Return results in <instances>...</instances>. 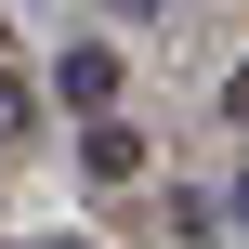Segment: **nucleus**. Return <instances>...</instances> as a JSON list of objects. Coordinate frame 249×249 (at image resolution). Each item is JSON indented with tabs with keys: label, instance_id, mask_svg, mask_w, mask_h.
I'll return each instance as SVG.
<instances>
[{
	"label": "nucleus",
	"instance_id": "nucleus-1",
	"mask_svg": "<svg viewBox=\"0 0 249 249\" xmlns=\"http://www.w3.org/2000/svg\"><path fill=\"white\" fill-rule=\"evenodd\" d=\"M53 92H66V105H105V92H118V53H66Z\"/></svg>",
	"mask_w": 249,
	"mask_h": 249
},
{
	"label": "nucleus",
	"instance_id": "nucleus-2",
	"mask_svg": "<svg viewBox=\"0 0 249 249\" xmlns=\"http://www.w3.org/2000/svg\"><path fill=\"white\" fill-rule=\"evenodd\" d=\"M79 158H92V184H131V171H144V144H131V131H118V118H105V131H92V144H79Z\"/></svg>",
	"mask_w": 249,
	"mask_h": 249
},
{
	"label": "nucleus",
	"instance_id": "nucleus-3",
	"mask_svg": "<svg viewBox=\"0 0 249 249\" xmlns=\"http://www.w3.org/2000/svg\"><path fill=\"white\" fill-rule=\"evenodd\" d=\"M118 13H144V0H118Z\"/></svg>",
	"mask_w": 249,
	"mask_h": 249
}]
</instances>
